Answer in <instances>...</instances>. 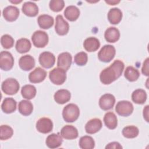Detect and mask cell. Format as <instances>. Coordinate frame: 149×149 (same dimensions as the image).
I'll use <instances>...</instances> for the list:
<instances>
[{
    "label": "cell",
    "instance_id": "obj_1",
    "mask_svg": "<svg viewBox=\"0 0 149 149\" xmlns=\"http://www.w3.org/2000/svg\"><path fill=\"white\" fill-rule=\"evenodd\" d=\"M124 67V63L122 61H115L109 67L101 71L100 74L101 82L104 84L112 83L122 75Z\"/></svg>",
    "mask_w": 149,
    "mask_h": 149
},
{
    "label": "cell",
    "instance_id": "obj_2",
    "mask_svg": "<svg viewBox=\"0 0 149 149\" xmlns=\"http://www.w3.org/2000/svg\"><path fill=\"white\" fill-rule=\"evenodd\" d=\"M80 115V109L78 106L74 104H69L66 105L62 111V116L66 122H73L76 121Z\"/></svg>",
    "mask_w": 149,
    "mask_h": 149
},
{
    "label": "cell",
    "instance_id": "obj_3",
    "mask_svg": "<svg viewBox=\"0 0 149 149\" xmlns=\"http://www.w3.org/2000/svg\"><path fill=\"white\" fill-rule=\"evenodd\" d=\"M20 88L19 82L13 78H8L4 80L1 85L2 91L7 95L16 94Z\"/></svg>",
    "mask_w": 149,
    "mask_h": 149
},
{
    "label": "cell",
    "instance_id": "obj_4",
    "mask_svg": "<svg viewBox=\"0 0 149 149\" xmlns=\"http://www.w3.org/2000/svg\"><path fill=\"white\" fill-rule=\"evenodd\" d=\"M115 54V48L113 45H105L98 52V58L100 61L107 63L113 59Z\"/></svg>",
    "mask_w": 149,
    "mask_h": 149
},
{
    "label": "cell",
    "instance_id": "obj_5",
    "mask_svg": "<svg viewBox=\"0 0 149 149\" xmlns=\"http://www.w3.org/2000/svg\"><path fill=\"white\" fill-rule=\"evenodd\" d=\"M49 77L52 83L61 85L66 79V70L60 68H55L49 72Z\"/></svg>",
    "mask_w": 149,
    "mask_h": 149
},
{
    "label": "cell",
    "instance_id": "obj_6",
    "mask_svg": "<svg viewBox=\"0 0 149 149\" xmlns=\"http://www.w3.org/2000/svg\"><path fill=\"white\" fill-rule=\"evenodd\" d=\"M48 36L47 33L42 30L36 31L31 36L33 45L37 48H43L48 42Z\"/></svg>",
    "mask_w": 149,
    "mask_h": 149
},
{
    "label": "cell",
    "instance_id": "obj_7",
    "mask_svg": "<svg viewBox=\"0 0 149 149\" xmlns=\"http://www.w3.org/2000/svg\"><path fill=\"white\" fill-rule=\"evenodd\" d=\"M115 111L117 113L122 116H128L130 115L133 111V105L129 101H120L116 107Z\"/></svg>",
    "mask_w": 149,
    "mask_h": 149
},
{
    "label": "cell",
    "instance_id": "obj_8",
    "mask_svg": "<svg viewBox=\"0 0 149 149\" xmlns=\"http://www.w3.org/2000/svg\"><path fill=\"white\" fill-rule=\"evenodd\" d=\"M14 65V59L12 55L8 51H2L0 54V68L2 70L8 71L10 70Z\"/></svg>",
    "mask_w": 149,
    "mask_h": 149
},
{
    "label": "cell",
    "instance_id": "obj_9",
    "mask_svg": "<svg viewBox=\"0 0 149 149\" xmlns=\"http://www.w3.org/2000/svg\"><path fill=\"white\" fill-rule=\"evenodd\" d=\"M38 60L40 65L42 67L49 69L54 65L55 62V57L52 53L45 51L40 55Z\"/></svg>",
    "mask_w": 149,
    "mask_h": 149
},
{
    "label": "cell",
    "instance_id": "obj_10",
    "mask_svg": "<svg viewBox=\"0 0 149 149\" xmlns=\"http://www.w3.org/2000/svg\"><path fill=\"white\" fill-rule=\"evenodd\" d=\"M36 129L39 132L44 134L49 133L53 129V123L48 118H41L36 123Z\"/></svg>",
    "mask_w": 149,
    "mask_h": 149
},
{
    "label": "cell",
    "instance_id": "obj_11",
    "mask_svg": "<svg viewBox=\"0 0 149 149\" xmlns=\"http://www.w3.org/2000/svg\"><path fill=\"white\" fill-rule=\"evenodd\" d=\"M115 98L111 94H105L102 95L99 100V106L104 111L111 109L114 106Z\"/></svg>",
    "mask_w": 149,
    "mask_h": 149
},
{
    "label": "cell",
    "instance_id": "obj_12",
    "mask_svg": "<svg viewBox=\"0 0 149 149\" xmlns=\"http://www.w3.org/2000/svg\"><path fill=\"white\" fill-rule=\"evenodd\" d=\"M69 30L68 23L65 21L62 15H58L56 17V23L55 26V30L56 33L60 36L66 35Z\"/></svg>",
    "mask_w": 149,
    "mask_h": 149
},
{
    "label": "cell",
    "instance_id": "obj_13",
    "mask_svg": "<svg viewBox=\"0 0 149 149\" xmlns=\"http://www.w3.org/2000/svg\"><path fill=\"white\" fill-rule=\"evenodd\" d=\"M46 76V71L40 67H37L30 73L29 75V79L32 83H38L44 81Z\"/></svg>",
    "mask_w": 149,
    "mask_h": 149
},
{
    "label": "cell",
    "instance_id": "obj_14",
    "mask_svg": "<svg viewBox=\"0 0 149 149\" xmlns=\"http://www.w3.org/2000/svg\"><path fill=\"white\" fill-rule=\"evenodd\" d=\"M72 61V55L69 52H62L58 55L57 66L58 68L68 70L71 66Z\"/></svg>",
    "mask_w": 149,
    "mask_h": 149
},
{
    "label": "cell",
    "instance_id": "obj_15",
    "mask_svg": "<svg viewBox=\"0 0 149 149\" xmlns=\"http://www.w3.org/2000/svg\"><path fill=\"white\" fill-rule=\"evenodd\" d=\"M19 9L14 6H8L3 9L2 14L5 19L8 22L15 21L19 16Z\"/></svg>",
    "mask_w": 149,
    "mask_h": 149
},
{
    "label": "cell",
    "instance_id": "obj_16",
    "mask_svg": "<svg viewBox=\"0 0 149 149\" xmlns=\"http://www.w3.org/2000/svg\"><path fill=\"white\" fill-rule=\"evenodd\" d=\"M19 65L23 70L29 71L34 67L35 60L30 55H25L19 59Z\"/></svg>",
    "mask_w": 149,
    "mask_h": 149
},
{
    "label": "cell",
    "instance_id": "obj_17",
    "mask_svg": "<svg viewBox=\"0 0 149 149\" xmlns=\"http://www.w3.org/2000/svg\"><path fill=\"white\" fill-rule=\"evenodd\" d=\"M102 126V122L100 119L94 118L87 122L85 126V130L86 133L88 134H94L101 129Z\"/></svg>",
    "mask_w": 149,
    "mask_h": 149
},
{
    "label": "cell",
    "instance_id": "obj_18",
    "mask_svg": "<svg viewBox=\"0 0 149 149\" xmlns=\"http://www.w3.org/2000/svg\"><path fill=\"white\" fill-rule=\"evenodd\" d=\"M61 136L67 140H72L78 137L77 129L72 125H66L61 130Z\"/></svg>",
    "mask_w": 149,
    "mask_h": 149
},
{
    "label": "cell",
    "instance_id": "obj_19",
    "mask_svg": "<svg viewBox=\"0 0 149 149\" xmlns=\"http://www.w3.org/2000/svg\"><path fill=\"white\" fill-rule=\"evenodd\" d=\"M63 140L62 136L58 133L49 134L46 139V145L50 148H56L61 146Z\"/></svg>",
    "mask_w": 149,
    "mask_h": 149
},
{
    "label": "cell",
    "instance_id": "obj_20",
    "mask_svg": "<svg viewBox=\"0 0 149 149\" xmlns=\"http://www.w3.org/2000/svg\"><path fill=\"white\" fill-rule=\"evenodd\" d=\"M104 37L105 40L108 42H115L120 38L119 30L115 27H110L105 30Z\"/></svg>",
    "mask_w": 149,
    "mask_h": 149
},
{
    "label": "cell",
    "instance_id": "obj_21",
    "mask_svg": "<svg viewBox=\"0 0 149 149\" xmlns=\"http://www.w3.org/2000/svg\"><path fill=\"white\" fill-rule=\"evenodd\" d=\"M22 12L23 13L29 17H34L38 13V8L37 5L33 2H26L22 6Z\"/></svg>",
    "mask_w": 149,
    "mask_h": 149
},
{
    "label": "cell",
    "instance_id": "obj_22",
    "mask_svg": "<svg viewBox=\"0 0 149 149\" xmlns=\"http://www.w3.org/2000/svg\"><path fill=\"white\" fill-rule=\"evenodd\" d=\"M71 94L66 89L58 90L54 94V98L56 102L59 104H63L70 100Z\"/></svg>",
    "mask_w": 149,
    "mask_h": 149
},
{
    "label": "cell",
    "instance_id": "obj_23",
    "mask_svg": "<svg viewBox=\"0 0 149 149\" xmlns=\"http://www.w3.org/2000/svg\"><path fill=\"white\" fill-rule=\"evenodd\" d=\"M83 47L88 52H94L100 47V42L97 38L91 37L86 38L84 41Z\"/></svg>",
    "mask_w": 149,
    "mask_h": 149
},
{
    "label": "cell",
    "instance_id": "obj_24",
    "mask_svg": "<svg viewBox=\"0 0 149 149\" xmlns=\"http://www.w3.org/2000/svg\"><path fill=\"white\" fill-rule=\"evenodd\" d=\"M122 12L118 8L111 9L108 13V19L111 24H117L122 20Z\"/></svg>",
    "mask_w": 149,
    "mask_h": 149
},
{
    "label": "cell",
    "instance_id": "obj_25",
    "mask_svg": "<svg viewBox=\"0 0 149 149\" xmlns=\"http://www.w3.org/2000/svg\"><path fill=\"white\" fill-rule=\"evenodd\" d=\"M64 15L68 20L74 22L79 17L80 10L76 6L70 5L66 7L65 9Z\"/></svg>",
    "mask_w": 149,
    "mask_h": 149
},
{
    "label": "cell",
    "instance_id": "obj_26",
    "mask_svg": "<svg viewBox=\"0 0 149 149\" xmlns=\"http://www.w3.org/2000/svg\"><path fill=\"white\" fill-rule=\"evenodd\" d=\"M1 109L6 113H10L16 109V101L12 98H5L1 105Z\"/></svg>",
    "mask_w": 149,
    "mask_h": 149
},
{
    "label": "cell",
    "instance_id": "obj_27",
    "mask_svg": "<svg viewBox=\"0 0 149 149\" xmlns=\"http://www.w3.org/2000/svg\"><path fill=\"white\" fill-rule=\"evenodd\" d=\"M38 24L40 28L43 29H48L54 24V18L48 15H40L37 19Z\"/></svg>",
    "mask_w": 149,
    "mask_h": 149
},
{
    "label": "cell",
    "instance_id": "obj_28",
    "mask_svg": "<svg viewBox=\"0 0 149 149\" xmlns=\"http://www.w3.org/2000/svg\"><path fill=\"white\" fill-rule=\"evenodd\" d=\"M104 122L105 126L109 129H114L118 125L117 117L112 112H108L105 114Z\"/></svg>",
    "mask_w": 149,
    "mask_h": 149
},
{
    "label": "cell",
    "instance_id": "obj_29",
    "mask_svg": "<svg viewBox=\"0 0 149 149\" xmlns=\"http://www.w3.org/2000/svg\"><path fill=\"white\" fill-rule=\"evenodd\" d=\"M31 45L29 40L22 38L18 40L16 43V49L20 54H24L30 51Z\"/></svg>",
    "mask_w": 149,
    "mask_h": 149
},
{
    "label": "cell",
    "instance_id": "obj_30",
    "mask_svg": "<svg viewBox=\"0 0 149 149\" xmlns=\"http://www.w3.org/2000/svg\"><path fill=\"white\" fill-rule=\"evenodd\" d=\"M19 112L24 116L30 115L33 110L32 103L28 100H22L18 105Z\"/></svg>",
    "mask_w": 149,
    "mask_h": 149
},
{
    "label": "cell",
    "instance_id": "obj_31",
    "mask_svg": "<svg viewBox=\"0 0 149 149\" xmlns=\"http://www.w3.org/2000/svg\"><path fill=\"white\" fill-rule=\"evenodd\" d=\"M132 101L137 104H144L147 100L146 92L143 89H137L132 94Z\"/></svg>",
    "mask_w": 149,
    "mask_h": 149
},
{
    "label": "cell",
    "instance_id": "obj_32",
    "mask_svg": "<svg viewBox=\"0 0 149 149\" xmlns=\"http://www.w3.org/2000/svg\"><path fill=\"white\" fill-rule=\"evenodd\" d=\"M36 87L31 84H27L22 87L21 90V94L23 98L27 100L33 99L36 95Z\"/></svg>",
    "mask_w": 149,
    "mask_h": 149
},
{
    "label": "cell",
    "instance_id": "obj_33",
    "mask_svg": "<svg viewBox=\"0 0 149 149\" xmlns=\"http://www.w3.org/2000/svg\"><path fill=\"white\" fill-rule=\"evenodd\" d=\"M124 76L125 78L129 81H134L139 79L140 76V73L137 69L133 66H129L126 68Z\"/></svg>",
    "mask_w": 149,
    "mask_h": 149
},
{
    "label": "cell",
    "instance_id": "obj_34",
    "mask_svg": "<svg viewBox=\"0 0 149 149\" xmlns=\"http://www.w3.org/2000/svg\"><path fill=\"white\" fill-rule=\"evenodd\" d=\"M79 146L82 149H92L95 147V141L93 137L84 136L79 140Z\"/></svg>",
    "mask_w": 149,
    "mask_h": 149
},
{
    "label": "cell",
    "instance_id": "obj_35",
    "mask_svg": "<svg viewBox=\"0 0 149 149\" xmlns=\"http://www.w3.org/2000/svg\"><path fill=\"white\" fill-rule=\"evenodd\" d=\"M139 133V129L133 125L127 126L122 130L123 136L127 139H133L136 137Z\"/></svg>",
    "mask_w": 149,
    "mask_h": 149
},
{
    "label": "cell",
    "instance_id": "obj_36",
    "mask_svg": "<svg viewBox=\"0 0 149 149\" xmlns=\"http://www.w3.org/2000/svg\"><path fill=\"white\" fill-rule=\"evenodd\" d=\"M13 134V129L8 125H1L0 127V139L5 140L10 139Z\"/></svg>",
    "mask_w": 149,
    "mask_h": 149
},
{
    "label": "cell",
    "instance_id": "obj_37",
    "mask_svg": "<svg viewBox=\"0 0 149 149\" xmlns=\"http://www.w3.org/2000/svg\"><path fill=\"white\" fill-rule=\"evenodd\" d=\"M88 61L87 54L84 52H80L76 54L74 57V62L78 66L85 65Z\"/></svg>",
    "mask_w": 149,
    "mask_h": 149
},
{
    "label": "cell",
    "instance_id": "obj_38",
    "mask_svg": "<svg viewBox=\"0 0 149 149\" xmlns=\"http://www.w3.org/2000/svg\"><path fill=\"white\" fill-rule=\"evenodd\" d=\"M1 43L4 48L9 49L13 46L14 39L10 35L5 34L1 38Z\"/></svg>",
    "mask_w": 149,
    "mask_h": 149
},
{
    "label": "cell",
    "instance_id": "obj_39",
    "mask_svg": "<svg viewBox=\"0 0 149 149\" xmlns=\"http://www.w3.org/2000/svg\"><path fill=\"white\" fill-rule=\"evenodd\" d=\"M49 8L54 12H58L61 11L65 6V2L63 0H52L49 2Z\"/></svg>",
    "mask_w": 149,
    "mask_h": 149
},
{
    "label": "cell",
    "instance_id": "obj_40",
    "mask_svg": "<svg viewBox=\"0 0 149 149\" xmlns=\"http://www.w3.org/2000/svg\"><path fill=\"white\" fill-rule=\"evenodd\" d=\"M148 65H149V58H146V59L143 62V65L142 69H141L142 73L144 75L147 76H148V74H149Z\"/></svg>",
    "mask_w": 149,
    "mask_h": 149
},
{
    "label": "cell",
    "instance_id": "obj_41",
    "mask_svg": "<svg viewBox=\"0 0 149 149\" xmlns=\"http://www.w3.org/2000/svg\"><path fill=\"white\" fill-rule=\"evenodd\" d=\"M105 148L106 149H107V148H115V149L122 148V147L118 142L114 141V142H112V143H110L108 144H107L105 147Z\"/></svg>",
    "mask_w": 149,
    "mask_h": 149
},
{
    "label": "cell",
    "instance_id": "obj_42",
    "mask_svg": "<svg viewBox=\"0 0 149 149\" xmlns=\"http://www.w3.org/2000/svg\"><path fill=\"white\" fill-rule=\"evenodd\" d=\"M148 105H146L143 109V116L147 122H148Z\"/></svg>",
    "mask_w": 149,
    "mask_h": 149
},
{
    "label": "cell",
    "instance_id": "obj_43",
    "mask_svg": "<svg viewBox=\"0 0 149 149\" xmlns=\"http://www.w3.org/2000/svg\"><path fill=\"white\" fill-rule=\"evenodd\" d=\"M106 3H107L108 4L110 5H115L118 3L120 2V1H116V0H113V1H111V0H105V1Z\"/></svg>",
    "mask_w": 149,
    "mask_h": 149
},
{
    "label": "cell",
    "instance_id": "obj_44",
    "mask_svg": "<svg viewBox=\"0 0 149 149\" xmlns=\"http://www.w3.org/2000/svg\"><path fill=\"white\" fill-rule=\"evenodd\" d=\"M10 2H12V3H20V2H22V1H10Z\"/></svg>",
    "mask_w": 149,
    "mask_h": 149
}]
</instances>
